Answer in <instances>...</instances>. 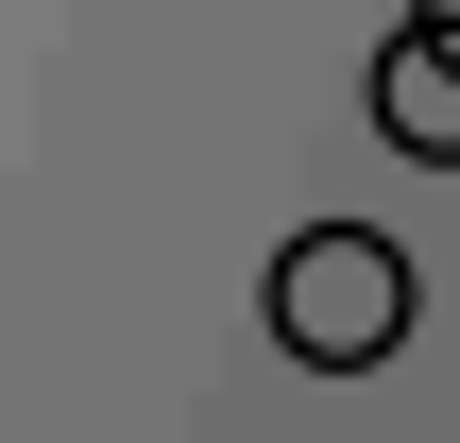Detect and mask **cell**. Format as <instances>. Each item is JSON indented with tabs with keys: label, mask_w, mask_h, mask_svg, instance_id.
I'll list each match as a JSON object with an SVG mask.
<instances>
[{
	"label": "cell",
	"mask_w": 460,
	"mask_h": 443,
	"mask_svg": "<svg viewBox=\"0 0 460 443\" xmlns=\"http://www.w3.org/2000/svg\"><path fill=\"white\" fill-rule=\"evenodd\" d=\"M273 341L307 359V376H376L393 341H410V239H376V222H307V239H273Z\"/></svg>",
	"instance_id": "cell-1"
},
{
	"label": "cell",
	"mask_w": 460,
	"mask_h": 443,
	"mask_svg": "<svg viewBox=\"0 0 460 443\" xmlns=\"http://www.w3.org/2000/svg\"><path fill=\"white\" fill-rule=\"evenodd\" d=\"M358 102H376V137L393 154H427V171H460V34H376V68H358Z\"/></svg>",
	"instance_id": "cell-2"
},
{
	"label": "cell",
	"mask_w": 460,
	"mask_h": 443,
	"mask_svg": "<svg viewBox=\"0 0 460 443\" xmlns=\"http://www.w3.org/2000/svg\"><path fill=\"white\" fill-rule=\"evenodd\" d=\"M410 17H427V34H460V0H410Z\"/></svg>",
	"instance_id": "cell-3"
}]
</instances>
